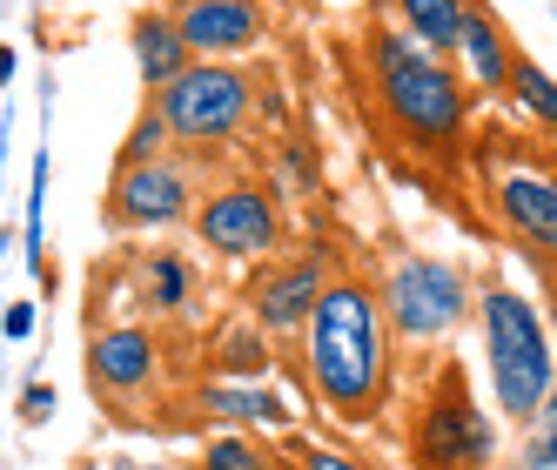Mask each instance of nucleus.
<instances>
[{
	"label": "nucleus",
	"mask_w": 557,
	"mask_h": 470,
	"mask_svg": "<svg viewBox=\"0 0 557 470\" xmlns=\"http://www.w3.org/2000/svg\"><path fill=\"white\" fill-rule=\"evenodd\" d=\"M302 357H309V389L323 397L343 423H370L383 389H389V323L370 283L330 276L302 323Z\"/></svg>",
	"instance_id": "obj_1"
},
{
	"label": "nucleus",
	"mask_w": 557,
	"mask_h": 470,
	"mask_svg": "<svg viewBox=\"0 0 557 470\" xmlns=\"http://www.w3.org/2000/svg\"><path fill=\"white\" fill-rule=\"evenodd\" d=\"M370 61H376V95L389 108V122L404 128L417 148H450L463 135V88H457V74L436 61L417 34L383 27L370 41Z\"/></svg>",
	"instance_id": "obj_2"
},
{
	"label": "nucleus",
	"mask_w": 557,
	"mask_h": 470,
	"mask_svg": "<svg viewBox=\"0 0 557 470\" xmlns=\"http://www.w3.org/2000/svg\"><path fill=\"white\" fill-rule=\"evenodd\" d=\"M484 349H491V389H497V410L524 423L544 389L557 376V357H550V330L544 317L517 296V289H491L484 296Z\"/></svg>",
	"instance_id": "obj_3"
},
{
	"label": "nucleus",
	"mask_w": 557,
	"mask_h": 470,
	"mask_svg": "<svg viewBox=\"0 0 557 470\" xmlns=\"http://www.w3.org/2000/svg\"><path fill=\"white\" fill-rule=\"evenodd\" d=\"M154 114L169 122V141L222 148L249 122V74L228 61H188L169 88H154Z\"/></svg>",
	"instance_id": "obj_4"
},
{
	"label": "nucleus",
	"mask_w": 557,
	"mask_h": 470,
	"mask_svg": "<svg viewBox=\"0 0 557 470\" xmlns=\"http://www.w3.org/2000/svg\"><path fill=\"white\" fill-rule=\"evenodd\" d=\"M376 302H383L389 343H436L470 317V276L444 256H410L389 269Z\"/></svg>",
	"instance_id": "obj_5"
},
{
	"label": "nucleus",
	"mask_w": 557,
	"mask_h": 470,
	"mask_svg": "<svg viewBox=\"0 0 557 470\" xmlns=\"http://www.w3.org/2000/svg\"><path fill=\"white\" fill-rule=\"evenodd\" d=\"M497 450V430L491 417L463 397V376L450 370L436 383V397L423 404V423H417V470H484Z\"/></svg>",
	"instance_id": "obj_6"
},
{
	"label": "nucleus",
	"mask_w": 557,
	"mask_h": 470,
	"mask_svg": "<svg viewBox=\"0 0 557 470\" xmlns=\"http://www.w3.org/2000/svg\"><path fill=\"white\" fill-rule=\"evenodd\" d=\"M195 215V182L182 162L154 154V162H122L108 188V228H175Z\"/></svg>",
	"instance_id": "obj_7"
},
{
	"label": "nucleus",
	"mask_w": 557,
	"mask_h": 470,
	"mask_svg": "<svg viewBox=\"0 0 557 470\" xmlns=\"http://www.w3.org/2000/svg\"><path fill=\"white\" fill-rule=\"evenodd\" d=\"M188 222H195V243L209 256H222V262H256V256L275 249V202L262 188H243V182L209 195Z\"/></svg>",
	"instance_id": "obj_8"
},
{
	"label": "nucleus",
	"mask_w": 557,
	"mask_h": 470,
	"mask_svg": "<svg viewBox=\"0 0 557 470\" xmlns=\"http://www.w3.org/2000/svg\"><path fill=\"white\" fill-rule=\"evenodd\" d=\"M330 276H336L330 249H309V256H296V262H269L262 276L249 283V323H262V336H289V330H302Z\"/></svg>",
	"instance_id": "obj_9"
},
{
	"label": "nucleus",
	"mask_w": 557,
	"mask_h": 470,
	"mask_svg": "<svg viewBox=\"0 0 557 470\" xmlns=\"http://www.w3.org/2000/svg\"><path fill=\"white\" fill-rule=\"evenodd\" d=\"M169 21L195 61H228L262 41V0H182Z\"/></svg>",
	"instance_id": "obj_10"
},
{
	"label": "nucleus",
	"mask_w": 557,
	"mask_h": 470,
	"mask_svg": "<svg viewBox=\"0 0 557 470\" xmlns=\"http://www.w3.org/2000/svg\"><path fill=\"white\" fill-rule=\"evenodd\" d=\"M162 376V343L141 323H114L88 343V383L95 397H141V389Z\"/></svg>",
	"instance_id": "obj_11"
},
{
	"label": "nucleus",
	"mask_w": 557,
	"mask_h": 470,
	"mask_svg": "<svg viewBox=\"0 0 557 470\" xmlns=\"http://www.w3.org/2000/svg\"><path fill=\"white\" fill-rule=\"evenodd\" d=\"M497 215H504V228L517 235V243L557 256V182L550 175H537V169L504 175L497 182Z\"/></svg>",
	"instance_id": "obj_12"
},
{
	"label": "nucleus",
	"mask_w": 557,
	"mask_h": 470,
	"mask_svg": "<svg viewBox=\"0 0 557 470\" xmlns=\"http://www.w3.org/2000/svg\"><path fill=\"white\" fill-rule=\"evenodd\" d=\"M202 410L222 417V423H243V430H289L296 410L275 397L262 376H215L202 383Z\"/></svg>",
	"instance_id": "obj_13"
},
{
	"label": "nucleus",
	"mask_w": 557,
	"mask_h": 470,
	"mask_svg": "<svg viewBox=\"0 0 557 470\" xmlns=\"http://www.w3.org/2000/svg\"><path fill=\"white\" fill-rule=\"evenodd\" d=\"M457 54H463V74L476 82V95H497V88H510V41H504V27L484 14V8H463V21H457Z\"/></svg>",
	"instance_id": "obj_14"
},
{
	"label": "nucleus",
	"mask_w": 557,
	"mask_h": 470,
	"mask_svg": "<svg viewBox=\"0 0 557 470\" xmlns=\"http://www.w3.org/2000/svg\"><path fill=\"white\" fill-rule=\"evenodd\" d=\"M128 41H135V67H141V88H169L175 74H182V67L195 61V54L182 48V34H175V21H169V14H141Z\"/></svg>",
	"instance_id": "obj_15"
},
{
	"label": "nucleus",
	"mask_w": 557,
	"mask_h": 470,
	"mask_svg": "<svg viewBox=\"0 0 557 470\" xmlns=\"http://www.w3.org/2000/svg\"><path fill=\"white\" fill-rule=\"evenodd\" d=\"M396 21H404V34H417L430 54H450L457 48L463 0H396Z\"/></svg>",
	"instance_id": "obj_16"
},
{
	"label": "nucleus",
	"mask_w": 557,
	"mask_h": 470,
	"mask_svg": "<svg viewBox=\"0 0 557 470\" xmlns=\"http://www.w3.org/2000/svg\"><path fill=\"white\" fill-rule=\"evenodd\" d=\"M141 296H148V309H162V317L188 309V302H195V276H188V262H182V256H169V249H154V256H148V269H141Z\"/></svg>",
	"instance_id": "obj_17"
},
{
	"label": "nucleus",
	"mask_w": 557,
	"mask_h": 470,
	"mask_svg": "<svg viewBox=\"0 0 557 470\" xmlns=\"http://www.w3.org/2000/svg\"><path fill=\"white\" fill-rule=\"evenodd\" d=\"M215 370L222 376H262L269 370V343H262V323H228L222 336H215Z\"/></svg>",
	"instance_id": "obj_18"
},
{
	"label": "nucleus",
	"mask_w": 557,
	"mask_h": 470,
	"mask_svg": "<svg viewBox=\"0 0 557 470\" xmlns=\"http://www.w3.org/2000/svg\"><path fill=\"white\" fill-rule=\"evenodd\" d=\"M524 470H557V376H550V389H544V404L524 417Z\"/></svg>",
	"instance_id": "obj_19"
},
{
	"label": "nucleus",
	"mask_w": 557,
	"mask_h": 470,
	"mask_svg": "<svg viewBox=\"0 0 557 470\" xmlns=\"http://www.w3.org/2000/svg\"><path fill=\"white\" fill-rule=\"evenodd\" d=\"M510 95H517V108H524L531 122L557 128V82H550L537 61H510Z\"/></svg>",
	"instance_id": "obj_20"
},
{
	"label": "nucleus",
	"mask_w": 557,
	"mask_h": 470,
	"mask_svg": "<svg viewBox=\"0 0 557 470\" xmlns=\"http://www.w3.org/2000/svg\"><path fill=\"white\" fill-rule=\"evenodd\" d=\"M269 463L275 457L256 437H243V430H222V437H209L202 457H195V470H269Z\"/></svg>",
	"instance_id": "obj_21"
},
{
	"label": "nucleus",
	"mask_w": 557,
	"mask_h": 470,
	"mask_svg": "<svg viewBox=\"0 0 557 470\" xmlns=\"http://www.w3.org/2000/svg\"><path fill=\"white\" fill-rule=\"evenodd\" d=\"M154 154H169V122L154 114V101L135 114V128H128V141H122V162H154Z\"/></svg>",
	"instance_id": "obj_22"
},
{
	"label": "nucleus",
	"mask_w": 557,
	"mask_h": 470,
	"mask_svg": "<svg viewBox=\"0 0 557 470\" xmlns=\"http://www.w3.org/2000/svg\"><path fill=\"white\" fill-rule=\"evenodd\" d=\"M296 470H363V463L343 457V450H330V444H302L296 450Z\"/></svg>",
	"instance_id": "obj_23"
},
{
	"label": "nucleus",
	"mask_w": 557,
	"mask_h": 470,
	"mask_svg": "<svg viewBox=\"0 0 557 470\" xmlns=\"http://www.w3.org/2000/svg\"><path fill=\"white\" fill-rule=\"evenodd\" d=\"M54 417V383H27L21 389V423H48Z\"/></svg>",
	"instance_id": "obj_24"
},
{
	"label": "nucleus",
	"mask_w": 557,
	"mask_h": 470,
	"mask_svg": "<svg viewBox=\"0 0 557 470\" xmlns=\"http://www.w3.org/2000/svg\"><path fill=\"white\" fill-rule=\"evenodd\" d=\"M0 330H8L14 343H21V336H34V302H14L8 317H0Z\"/></svg>",
	"instance_id": "obj_25"
},
{
	"label": "nucleus",
	"mask_w": 557,
	"mask_h": 470,
	"mask_svg": "<svg viewBox=\"0 0 557 470\" xmlns=\"http://www.w3.org/2000/svg\"><path fill=\"white\" fill-rule=\"evenodd\" d=\"M14 82V48H0V88Z\"/></svg>",
	"instance_id": "obj_26"
}]
</instances>
